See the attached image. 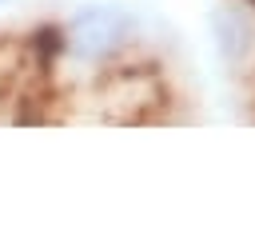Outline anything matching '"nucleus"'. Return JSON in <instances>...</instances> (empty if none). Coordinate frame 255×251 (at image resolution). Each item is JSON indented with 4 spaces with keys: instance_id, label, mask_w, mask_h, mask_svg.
<instances>
[{
    "instance_id": "obj_1",
    "label": "nucleus",
    "mask_w": 255,
    "mask_h": 251,
    "mask_svg": "<svg viewBox=\"0 0 255 251\" xmlns=\"http://www.w3.org/2000/svg\"><path fill=\"white\" fill-rule=\"evenodd\" d=\"M128 32H131V20L124 8L92 4L68 24V48L80 60H100V56H112L128 40Z\"/></svg>"
},
{
    "instance_id": "obj_2",
    "label": "nucleus",
    "mask_w": 255,
    "mask_h": 251,
    "mask_svg": "<svg viewBox=\"0 0 255 251\" xmlns=\"http://www.w3.org/2000/svg\"><path fill=\"white\" fill-rule=\"evenodd\" d=\"M215 36H219V52L227 60H239L251 44V28L239 20V12H215Z\"/></svg>"
}]
</instances>
